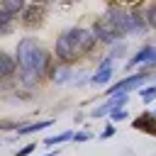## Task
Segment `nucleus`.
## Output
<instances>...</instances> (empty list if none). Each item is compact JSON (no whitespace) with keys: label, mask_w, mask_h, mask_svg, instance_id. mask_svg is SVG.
I'll return each instance as SVG.
<instances>
[{"label":"nucleus","mask_w":156,"mask_h":156,"mask_svg":"<svg viewBox=\"0 0 156 156\" xmlns=\"http://www.w3.org/2000/svg\"><path fill=\"white\" fill-rule=\"evenodd\" d=\"M95 44V34L83 29V27H71L56 39V56L63 63H73L78 56L88 54Z\"/></svg>","instance_id":"nucleus-1"},{"label":"nucleus","mask_w":156,"mask_h":156,"mask_svg":"<svg viewBox=\"0 0 156 156\" xmlns=\"http://www.w3.org/2000/svg\"><path fill=\"white\" fill-rule=\"evenodd\" d=\"M41 54H44V49L39 46L37 39H29V37L22 39L17 44V63H20V68H32L34 71V66H37Z\"/></svg>","instance_id":"nucleus-2"},{"label":"nucleus","mask_w":156,"mask_h":156,"mask_svg":"<svg viewBox=\"0 0 156 156\" xmlns=\"http://www.w3.org/2000/svg\"><path fill=\"white\" fill-rule=\"evenodd\" d=\"M93 34H95V39H100V41H105V44H112V41H117V39L122 37L107 15H105V17H98V20L93 22Z\"/></svg>","instance_id":"nucleus-3"},{"label":"nucleus","mask_w":156,"mask_h":156,"mask_svg":"<svg viewBox=\"0 0 156 156\" xmlns=\"http://www.w3.org/2000/svg\"><path fill=\"white\" fill-rule=\"evenodd\" d=\"M107 17L112 20V24L117 27V32L124 37V34H132L134 27H132V12L122 10V7H110L107 10Z\"/></svg>","instance_id":"nucleus-4"},{"label":"nucleus","mask_w":156,"mask_h":156,"mask_svg":"<svg viewBox=\"0 0 156 156\" xmlns=\"http://www.w3.org/2000/svg\"><path fill=\"white\" fill-rule=\"evenodd\" d=\"M149 78H151L149 73H136V76H129V78H124V80L115 83V85L110 88V93H127V90H132V88H139V85H144Z\"/></svg>","instance_id":"nucleus-5"},{"label":"nucleus","mask_w":156,"mask_h":156,"mask_svg":"<svg viewBox=\"0 0 156 156\" xmlns=\"http://www.w3.org/2000/svg\"><path fill=\"white\" fill-rule=\"evenodd\" d=\"M132 127L134 129H139V132H146V134H151V136H156V115H139L134 122H132Z\"/></svg>","instance_id":"nucleus-6"},{"label":"nucleus","mask_w":156,"mask_h":156,"mask_svg":"<svg viewBox=\"0 0 156 156\" xmlns=\"http://www.w3.org/2000/svg\"><path fill=\"white\" fill-rule=\"evenodd\" d=\"M41 17H44V10H41L39 2H37V5H32V7H27V10L22 12V24H24V27H37V24L41 22Z\"/></svg>","instance_id":"nucleus-7"},{"label":"nucleus","mask_w":156,"mask_h":156,"mask_svg":"<svg viewBox=\"0 0 156 156\" xmlns=\"http://www.w3.org/2000/svg\"><path fill=\"white\" fill-rule=\"evenodd\" d=\"M127 93H117V98H112V100H107L102 107H98L95 112H93V117H100V115H105V112H112V110H119L122 105H127Z\"/></svg>","instance_id":"nucleus-8"},{"label":"nucleus","mask_w":156,"mask_h":156,"mask_svg":"<svg viewBox=\"0 0 156 156\" xmlns=\"http://www.w3.org/2000/svg\"><path fill=\"white\" fill-rule=\"evenodd\" d=\"M154 56H156V49H154V46H144L141 51H136V54H134V58H132L127 66H129V68H134V66H139V63H149Z\"/></svg>","instance_id":"nucleus-9"},{"label":"nucleus","mask_w":156,"mask_h":156,"mask_svg":"<svg viewBox=\"0 0 156 156\" xmlns=\"http://www.w3.org/2000/svg\"><path fill=\"white\" fill-rule=\"evenodd\" d=\"M15 66H17V61H15L12 56L0 54V78H10V76L15 73Z\"/></svg>","instance_id":"nucleus-10"},{"label":"nucleus","mask_w":156,"mask_h":156,"mask_svg":"<svg viewBox=\"0 0 156 156\" xmlns=\"http://www.w3.org/2000/svg\"><path fill=\"white\" fill-rule=\"evenodd\" d=\"M39 73L37 71H32V68H22V76H20V83L22 85H27V88H32V85H37L39 83Z\"/></svg>","instance_id":"nucleus-11"},{"label":"nucleus","mask_w":156,"mask_h":156,"mask_svg":"<svg viewBox=\"0 0 156 156\" xmlns=\"http://www.w3.org/2000/svg\"><path fill=\"white\" fill-rule=\"evenodd\" d=\"M46 127H51V119H44V122H34V124H24V127H17V134L39 132V129H46Z\"/></svg>","instance_id":"nucleus-12"},{"label":"nucleus","mask_w":156,"mask_h":156,"mask_svg":"<svg viewBox=\"0 0 156 156\" xmlns=\"http://www.w3.org/2000/svg\"><path fill=\"white\" fill-rule=\"evenodd\" d=\"M2 10L10 15H17L20 10H24V0H2Z\"/></svg>","instance_id":"nucleus-13"},{"label":"nucleus","mask_w":156,"mask_h":156,"mask_svg":"<svg viewBox=\"0 0 156 156\" xmlns=\"http://www.w3.org/2000/svg\"><path fill=\"white\" fill-rule=\"evenodd\" d=\"M68 76H71V68H68V66H61V68L54 73V80H56V83H66Z\"/></svg>","instance_id":"nucleus-14"},{"label":"nucleus","mask_w":156,"mask_h":156,"mask_svg":"<svg viewBox=\"0 0 156 156\" xmlns=\"http://www.w3.org/2000/svg\"><path fill=\"white\" fill-rule=\"evenodd\" d=\"M73 139V132H61L58 136H46V144H61V141H68Z\"/></svg>","instance_id":"nucleus-15"},{"label":"nucleus","mask_w":156,"mask_h":156,"mask_svg":"<svg viewBox=\"0 0 156 156\" xmlns=\"http://www.w3.org/2000/svg\"><path fill=\"white\" fill-rule=\"evenodd\" d=\"M146 24L156 29V2H151L149 10H146Z\"/></svg>","instance_id":"nucleus-16"},{"label":"nucleus","mask_w":156,"mask_h":156,"mask_svg":"<svg viewBox=\"0 0 156 156\" xmlns=\"http://www.w3.org/2000/svg\"><path fill=\"white\" fill-rule=\"evenodd\" d=\"M10 20H12V15L0 10V27H2V32H10Z\"/></svg>","instance_id":"nucleus-17"},{"label":"nucleus","mask_w":156,"mask_h":156,"mask_svg":"<svg viewBox=\"0 0 156 156\" xmlns=\"http://www.w3.org/2000/svg\"><path fill=\"white\" fill-rule=\"evenodd\" d=\"M156 98V88H146V90H141V100L144 102H151Z\"/></svg>","instance_id":"nucleus-18"},{"label":"nucleus","mask_w":156,"mask_h":156,"mask_svg":"<svg viewBox=\"0 0 156 156\" xmlns=\"http://www.w3.org/2000/svg\"><path fill=\"white\" fill-rule=\"evenodd\" d=\"M110 117H112V122H122V119L127 117V112L119 107V110H112V115H110Z\"/></svg>","instance_id":"nucleus-19"},{"label":"nucleus","mask_w":156,"mask_h":156,"mask_svg":"<svg viewBox=\"0 0 156 156\" xmlns=\"http://www.w3.org/2000/svg\"><path fill=\"white\" fill-rule=\"evenodd\" d=\"M88 139H90L88 132H78V134H73V141H88Z\"/></svg>","instance_id":"nucleus-20"},{"label":"nucleus","mask_w":156,"mask_h":156,"mask_svg":"<svg viewBox=\"0 0 156 156\" xmlns=\"http://www.w3.org/2000/svg\"><path fill=\"white\" fill-rule=\"evenodd\" d=\"M32 151H34V144H27L24 149H20V151H17V156H27V154H32Z\"/></svg>","instance_id":"nucleus-21"},{"label":"nucleus","mask_w":156,"mask_h":156,"mask_svg":"<svg viewBox=\"0 0 156 156\" xmlns=\"http://www.w3.org/2000/svg\"><path fill=\"white\" fill-rule=\"evenodd\" d=\"M115 134V127H105V132H102V139H107V136H112Z\"/></svg>","instance_id":"nucleus-22"},{"label":"nucleus","mask_w":156,"mask_h":156,"mask_svg":"<svg viewBox=\"0 0 156 156\" xmlns=\"http://www.w3.org/2000/svg\"><path fill=\"white\" fill-rule=\"evenodd\" d=\"M46 156H54V154H46Z\"/></svg>","instance_id":"nucleus-23"},{"label":"nucleus","mask_w":156,"mask_h":156,"mask_svg":"<svg viewBox=\"0 0 156 156\" xmlns=\"http://www.w3.org/2000/svg\"><path fill=\"white\" fill-rule=\"evenodd\" d=\"M37 2H41V0H37Z\"/></svg>","instance_id":"nucleus-24"}]
</instances>
